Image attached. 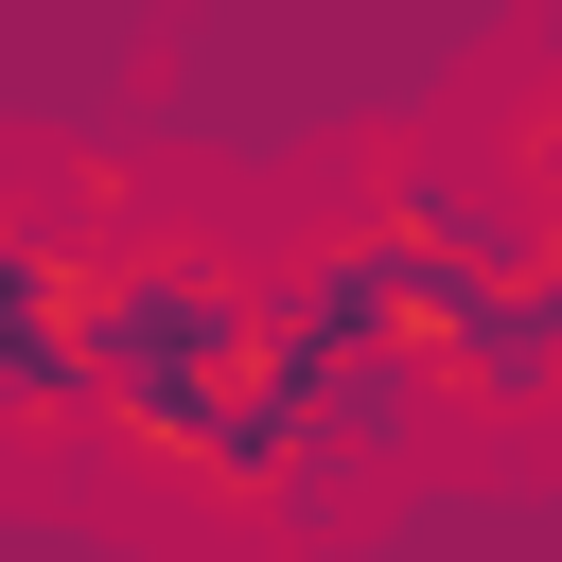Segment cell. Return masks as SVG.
<instances>
[{"label": "cell", "instance_id": "obj_1", "mask_svg": "<svg viewBox=\"0 0 562 562\" xmlns=\"http://www.w3.org/2000/svg\"><path fill=\"white\" fill-rule=\"evenodd\" d=\"M246 334H263V263L246 246H211V228H88V281H70V422H105L140 474H176L193 457V422H211V386L246 369Z\"/></svg>", "mask_w": 562, "mask_h": 562}, {"label": "cell", "instance_id": "obj_2", "mask_svg": "<svg viewBox=\"0 0 562 562\" xmlns=\"http://www.w3.org/2000/svg\"><path fill=\"white\" fill-rule=\"evenodd\" d=\"M527 70H562V0H527Z\"/></svg>", "mask_w": 562, "mask_h": 562}]
</instances>
